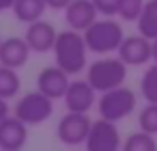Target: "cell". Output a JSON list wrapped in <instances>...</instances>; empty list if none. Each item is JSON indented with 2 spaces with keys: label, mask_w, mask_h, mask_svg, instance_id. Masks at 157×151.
I'll list each match as a JSON object with an SVG mask.
<instances>
[{
  "label": "cell",
  "mask_w": 157,
  "mask_h": 151,
  "mask_svg": "<svg viewBox=\"0 0 157 151\" xmlns=\"http://www.w3.org/2000/svg\"><path fill=\"white\" fill-rule=\"evenodd\" d=\"M52 52H54L56 65L60 69H65L69 76L82 74V69L86 67V52H88L84 33L73 30V28L60 30Z\"/></svg>",
  "instance_id": "cell-1"
},
{
  "label": "cell",
  "mask_w": 157,
  "mask_h": 151,
  "mask_svg": "<svg viewBox=\"0 0 157 151\" xmlns=\"http://www.w3.org/2000/svg\"><path fill=\"white\" fill-rule=\"evenodd\" d=\"M84 39H86L88 52L110 54V52H118V48L125 39V33H123V26L116 20L103 18V20H97L95 24H90L84 30Z\"/></svg>",
  "instance_id": "cell-2"
},
{
  "label": "cell",
  "mask_w": 157,
  "mask_h": 151,
  "mask_svg": "<svg viewBox=\"0 0 157 151\" xmlns=\"http://www.w3.org/2000/svg\"><path fill=\"white\" fill-rule=\"evenodd\" d=\"M127 63L121 58H99L95 63L88 65L86 69V80L95 86L97 93H105L110 89L123 86L125 78H127Z\"/></svg>",
  "instance_id": "cell-3"
},
{
  "label": "cell",
  "mask_w": 157,
  "mask_h": 151,
  "mask_svg": "<svg viewBox=\"0 0 157 151\" xmlns=\"http://www.w3.org/2000/svg\"><path fill=\"white\" fill-rule=\"evenodd\" d=\"M136 104H138V99L131 89H127V86L110 89V91L101 93V97H99V117L118 123L136 110Z\"/></svg>",
  "instance_id": "cell-4"
},
{
  "label": "cell",
  "mask_w": 157,
  "mask_h": 151,
  "mask_svg": "<svg viewBox=\"0 0 157 151\" xmlns=\"http://www.w3.org/2000/svg\"><path fill=\"white\" fill-rule=\"evenodd\" d=\"M52 112H54V99L48 97L45 93H41L39 89L22 95L13 108V114L17 119H22L26 125H39V123L48 121L52 117Z\"/></svg>",
  "instance_id": "cell-5"
},
{
  "label": "cell",
  "mask_w": 157,
  "mask_h": 151,
  "mask_svg": "<svg viewBox=\"0 0 157 151\" xmlns=\"http://www.w3.org/2000/svg\"><path fill=\"white\" fill-rule=\"evenodd\" d=\"M90 125H93V121L86 112H67L65 117H60V121L56 125V136L63 145L78 147V145L86 142Z\"/></svg>",
  "instance_id": "cell-6"
},
{
  "label": "cell",
  "mask_w": 157,
  "mask_h": 151,
  "mask_svg": "<svg viewBox=\"0 0 157 151\" xmlns=\"http://www.w3.org/2000/svg\"><path fill=\"white\" fill-rule=\"evenodd\" d=\"M84 147H86V151H121L123 149V140H121L116 123L108 121L103 117L93 121Z\"/></svg>",
  "instance_id": "cell-7"
},
{
  "label": "cell",
  "mask_w": 157,
  "mask_h": 151,
  "mask_svg": "<svg viewBox=\"0 0 157 151\" xmlns=\"http://www.w3.org/2000/svg\"><path fill=\"white\" fill-rule=\"evenodd\" d=\"M63 99L69 112H88L95 106L97 91L88 80H71Z\"/></svg>",
  "instance_id": "cell-8"
},
{
  "label": "cell",
  "mask_w": 157,
  "mask_h": 151,
  "mask_svg": "<svg viewBox=\"0 0 157 151\" xmlns=\"http://www.w3.org/2000/svg\"><path fill=\"white\" fill-rule=\"evenodd\" d=\"M118 58L125 61L129 67L146 65L148 61H153V56H151V39H146L140 33L125 37L121 48H118Z\"/></svg>",
  "instance_id": "cell-9"
},
{
  "label": "cell",
  "mask_w": 157,
  "mask_h": 151,
  "mask_svg": "<svg viewBox=\"0 0 157 151\" xmlns=\"http://www.w3.org/2000/svg\"><path fill=\"white\" fill-rule=\"evenodd\" d=\"M56 37H58V30L54 28V24H50L45 20H37V22L28 24L26 26V33H24V39L28 41L30 50L37 52V54H43V52L54 50Z\"/></svg>",
  "instance_id": "cell-10"
},
{
  "label": "cell",
  "mask_w": 157,
  "mask_h": 151,
  "mask_svg": "<svg viewBox=\"0 0 157 151\" xmlns=\"http://www.w3.org/2000/svg\"><path fill=\"white\" fill-rule=\"evenodd\" d=\"M69 82H71V80H69V74H67L65 69H60L58 65L45 67V69H41L39 76H37V89H39L41 93H45L48 97H52V99L65 97Z\"/></svg>",
  "instance_id": "cell-11"
},
{
  "label": "cell",
  "mask_w": 157,
  "mask_h": 151,
  "mask_svg": "<svg viewBox=\"0 0 157 151\" xmlns=\"http://www.w3.org/2000/svg\"><path fill=\"white\" fill-rule=\"evenodd\" d=\"M97 15H99V11L93 0H71L69 7L65 9L67 26L73 30H80V33H84L90 24H95Z\"/></svg>",
  "instance_id": "cell-12"
},
{
  "label": "cell",
  "mask_w": 157,
  "mask_h": 151,
  "mask_svg": "<svg viewBox=\"0 0 157 151\" xmlns=\"http://www.w3.org/2000/svg\"><path fill=\"white\" fill-rule=\"evenodd\" d=\"M30 52L33 50H30V46L24 37H7L0 43V65L20 69V67L26 65Z\"/></svg>",
  "instance_id": "cell-13"
},
{
  "label": "cell",
  "mask_w": 157,
  "mask_h": 151,
  "mask_svg": "<svg viewBox=\"0 0 157 151\" xmlns=\"http://www.w3.org/2000/svg\"><path fill=\"white\" fill-rule=\"evenodd\" d=\"M28 140V125L15 114L0 121V149H22Z\"/></svg>",
  "instance_id": "cell-14"
},
{
  "label": "cell",
  "mask_w": 157,
  "mask_h": 151,
  "mask_svg": "<svg viewBox=\"0 0 157 151\" xmlns=\"http://www.w3.org/2000/svg\"><path fill=\"white\" fill-rule=\"evenodd\" d=\"M45 9H48L45 0H15L13 2V15L22 24H33L37 20H43Z\"/></svg>",
  "instance_id": "cell-15"
},
{
  "label": "cell",
  "mask_w": 157,
  "mask_h": 151,
  "mask_svg": "<svg viewBox=\"0 0 157 151\" xmlns=\"http://www.w3.org/2000/svg\"><path fill=\"white\" fill-rule=\"evenodd\" d=\"M138 33L146 39H157V0H146L144 9L138 18Z\"/></svg>",
  "instance_id": "cell-16"
},
{
  "label": "cell",
  "mask_w": 157,
  "mask_h": 151,
  "mask_svg": "<svg viewBox=\"0 0 157 151\" xmlns=\"http://www.w3.org/2000/svg\"><path fill=\"white\" fill-rule=\"evenodd\" d=\"M22 89V78L17 76V69L0 65V97L11 99L20 93Z\"/></svg>",
  "instance_id": "cell-17"
},
{
  "label": "cell",
  "mask_w": 157,
  "mask_h": 151,
  "mask_svg": "<svg viewBox=\"0 0 157 151\" xmlns=\"http://www.w3.org/2000/svg\"><path fill=\"white\" fill-rule=\"evenodd\" d=\"M121 151H157V140L148 132H133L123 140Z\"/></svg>",
  "instance_id": "cell-18"
},
{
  "label": "cell",
  "mask_w": 157,
  "mask_h": 151,
  "mask_svg": "<svg viewBox=\"0 0 157 151\" xmlns=\"http://www.w3.org/2000/svg\"><path fill=\"white\" fill-rule=\"evenodd\" d=\"M140 93H142V97L146 101L157 104V63H153L151 67H146V71L142 74Z\"/></svg>",
  "instance_id": "cell-19"
},
{
  "label": "cell",
  "mask_w": 157,
  "mask_h": 151,
  "mask_svg": "<svg viewBox=\"0 0 157 151\" xmlns=\"http://www.w3.org/2000/svg\"><path fill=\"white\" fill-rule=\"evenodd\" d=\"M138 125H140L142 132H148L153 136L157 134V104L146 101V106L138 114Z\"/></svg>",
  "instance_id": "cell-20"
},
{
  "label": "cell",
  "mask_w": 157,
  "mask_h": 151,
  "mask_svg": "<svg viewBox=\"0 0 157 151\" xmlns=\"http://www.w3.org/2000/svg\"><path fill=\"white\" fill-rule=\"evenodd\" d=\"M146 0H118V18L123 22H138Z\"/></svg>",
  "instance_id": "cell-21"
},
{
  "label": "cell",
  "mask_w": 157,
  "mask_h": 151,
  "mask_svg": "<svg viewBox=\"0 0 157 151\" xmlns=\"http://www.w3.org/2000/svg\"><path fill=\"white\" fill-rule=\"evenodd\" d=\"M99 15L103 18H114L118 13V0H93Z\"/></svg>",
  "instance_id": "cell-22"
},
{
  "label": "cell",
  "mask_w": 157,
  "mask_h": 151,
  "mask_svg": "<svg viewBox=\"0 0 157 151\" xmlns=\"http://www.w3.org/2000/svg\"><path fill=\"white\" fill-rule=\"evenodd\" d=\"M48 2V9H54V11H65L69 7L71 0H45Z\"/></svg>",
  "instance_id": "cell-23"
},
{
  "label": "cell",
  "mask_w": 157,
  "mask_h": 151,
  "mask_svg": "<svg viewBox=\"0 0 157 151\" xmlns=\"http://www.w3.org/2000/svg\"><path fill=\"white\" fill-rule=\"evenodd\" d=\"M9 112H11L9 99H5V97H0V121H5V119L9 117Z\"/></svg>",
  "instance_id": "cell-24"
},
{
  "label": "cell",
  "mask_w": 157,
  "mask_h": 151,
  "mask_svg": "<svg viewBox=\"0 0 157 151\" xmlns=\"http://www.w3.org/2000/svg\"><path fill=\"white\" fill-rule=\"evenodd\" d=\"M13 2L15 0H0V13L7 11V9H13Z\"/></svg>",
  "instance_id": "cell-25"
},
{
  "label": "cell",
  "mask_w": 157,
  "mask_h": 151,
  "mask_svg": "<svg viewBox=\"0 0 157 151\" xmlns=\"http://www.w3.org/2000/svg\"><path fill=\"white\" fill-rule=\"evenodd\" d=\"M151 56H153V63H157V39L151 41Z\"/></svg>",
  "instance_id": "cell-26"
},
{
  "label": "cell",
  "mask_w": 157,
  "mask_h": 151,
  "mask_svg": "<svg viewBox=\"0 0 157 151\" xmlns=\"http://www.w3.org/2000/svg\"><path fill=\"white\" fill-rule=\"evenodd\" d=\"M0 151H22V149H0Z\"/></svg>",
  "instance_id": "cell-27"
},
{
  "label": "cell",
  "mask_w": 157,
  "mask_h": 151,
  "mask_svg": "<svg viewBox=\"0 0 157 151\" xmlns=\"http://www.w3.org/2000/svg\"><path fill=\"white\" fill-rule=\"evenodd\" d=\"M0 43H2V39H0Z\"/></svg>",
  "instance_id": "cell-28"
}]
</instances>
